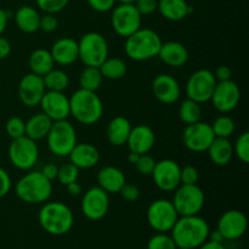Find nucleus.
Wrapping results in <instances>:
<instances>
[{
  "label": "nucleus",
  "instance_id": "obj_30",
  "mask_svg": "<svg viewBox=\"0 0 249 249\" xmlns=\"http://www.w3.org/2000/svg\"><path fill=\"white\" fill-rule=\"evenodd\" d=\"M51 125H53V121L43 112L34 114L26 122V136L34 141L41 140L46 138Z\"/></svg>",
  "mask_w": 249,
  "mask_h": 249
},
{
  "label": "nucleus",
  "instance_id": "obj_24",
  "mask_svg": "<svg viewBox=\"0 0 249 249\" xmlns=\"http://www.w3.org/2000/svg\"><path fill=\"white\" fill-rule=\"evenodd\" d=\"M158 56L165 65L178 68L182 67L187 62L189 50L184 44L179 41H167V43H162Z\"/></svg>",
  "mask_w": 249,
  "mask_h": 249
},
{
  "label": "nucleus",
  "instance_id": "obj_37",
  "mask_svg": "<svg viewBox=\"0 0 249 249\" xmlns=\"http://www.w3.org/2000/svg\"><path fill=\"white\" fill-rule=\"evenodd\" d=\"M78 177H79V168H77L73 163L70 162L58 167L57 178L56 179L58 180L61 185L67 186L71 182L77 181Z\"/></svg>",
  "mask_w": 249,
  "mask_h": 249
},
{
  "label": "nucleus",
  "instance_id": "obj_34",
  "mask_svg": "<svg viewBox=\"0 0 249 249\" xmlns=\"http://www.w3.org/2000/svg\"><path fill=\"white\" fill-rule=\"evenodd\" d=\"M102 80H104V77H102L99 67H85L79 77L80 89L96 91L101 87Z\"/></svg>",
  "mask_w": 249,
  "mask_h": 249
},
{
  "label": "nucleus",
  "instance_id": "obj_27",
  "mask_svg": "<svg viewBox=\"0 0 249 249\" xmlns=\"http://www.w3.org/2000/svg\"><path fill=\"white\" fill-rule=\"evenodd\" d=\"M131 124L125 117H114L107 125V139L113 146H123L126 143L131 130Z\"/></svg>",
  "mask_w": 249,
  "mask_h": 249
},
{
  "label": "nucleus",
  "instance_id": "obj_36",
  "mask_svg": "<svg viewBox=\"0 0 249 249\" xmlns=\"http://www.w3.org/2000/svg\"><path fill=\"white\" fill-rule=\"evenodd\" d=\"M212 129L215 138L229 139L233 133H235V122L229 116H220L211 124Z\"/></svg>",
  "mask_w": 249,
  "mask_h": 249
},
{
  "label": "nucleus",
  "instance_id": "obj_5",
  "mask_svg": "<svg viewBox=\"0 0 249 249\" xmlns=\"http://www.w3.org/2000/svg\"><path fill=\"white\" fill-rule=\"evenodd\" d=\"M53 192V182L41 172H32L22 177L16 184V195L28 204L45 203Z\"/></svg>",
  "mask_w": 249,
  "mask_h": 249
},
{
  "label": "nucleus",
  "instance_id": "obj_55",
  "mask_svg": "<svg viewBox=\"0 0 249 249\" xmlns=\"http://www.w3.org/2000/svg\"><path fill=\"white\" fill-rule=\"evenodd\" d=\"M208 240L213 241V242H218V243H223L224 241H225L224 240L223 236H221V233L219 232L218 230H214V231H212V232H209Z\"/></svg>",
  "mask_w": 249,
  "mask_h": 249
},
{
  "label": "nucleus",
  "instance_id": "obj_28",
  "mask_svg": "<svg viewBox=\"0 0 249 249\" xmlns=\"http://www.w3.org/2000/svg\"><path fill=\"white\" fill-rule=\"evenodd\" d=\"M209 158L215 165H226L233 157V146L229 139L215 138L207 150Z\"/></svg>",
  "mask_w": 249,
  "mask_h": 249
},
{
  "label": "nucleus",
  "instance_id": "obj_42",
  "mask_svg": "<svg viewBox=\"0 0 249 249\" xmlns=\"http://www.w3.org/2000/svg\"><path fill=\"white\" fill-rule=\"evenodd\" d=\"M135 168L140 174L142 175H151L152 174L153 169H155L156 160L155 158L151 157L150 155L145 153V155H140L138 162L135 163Z\"/></svg>",
  "mask_w": 249,
  "mask_h": 249
},
{
  "label": "nucleus",
  "instance_id": "obj_48",
  "mask_svg": "<svg viewBox=\"0 0 249 249\" xmlns=\"http://www.w3.org/2000/svg\"><path fill=\"white\" fill-rule=\"evenodd\" d=\"M11 178L7 174L6 170L0 167V198H2V197L9 194L10 190H11Z\"/></svg>",
  "mask_w": 249,
  "mask_h": 249
},
{
  "label": "nucleus",
  "instance_id": "obj_31",
  "mask_svg": "<svg viewBox=\"0 0 249 249\" xmlns=\"http://www.w3.org/2000/svg\"><path fill=\"white\" fill-rule=\"evenodd\" d=\"M53 58L50 51L45 49H36L29 56V68L32 73L44 77L53 68Z\"/></svg>",
  "mask_w": 249,
  "mask_h": 249
},
{
  "label": "nucleus",
  "instance_id": "obj_21",
  "mask_svg": "<svg viewBox=\"0 0 249 249\" xmlns=\"http://www.w3.org/2000/svg\"><path fill=\"white\" fill-rule=\"evenodd\" d=\"M155 141L156 136L152 129L148 125H145V124H140V125L131 128L125 145H128L130 152L145 155V153H148L152 150Z\"/></svg>",
  "mask_w": 249,
  "mask_h": 249
},
{
  "label": "nucleus",
  "instance_id": "obj_44",
  "mask_svg": "<svg viewBox=\"0 0 249 249\" xmlns=\"http://www.w3.org/2000/svg\"><path fill=\"white\" fill-rule=\"evenodd\" d=\"M134 5L138 9V11L140 12L141 16H147V15L157 11L158 0H136Z\"/></svg>",
  "mask_w": 249,
  "mask_h": 249
},
{
  "label": "nucleus",
  "instance_id": "obj_14",
  "mask_svg": "<svg viewBox=\"0 0 249 249\" xmlns=\"http://www.w3.org/2000/svg\"><path fill=\"white\" fill-rule=\"evenodd\" d=\"M109 208V197L101 187L94 186L85 191L82 198V212L89 220L96 221L106 216Z\"/></svg>",
  "mask_w": 249,
  "mask_h": 249
},
{
  "label": "nucleus",
  "instance_id": "obj_11",
  "mask_svg": "<svg viewBox=\"0 0 249 249\" xmlns=\"http://www.w3.org/2000/svg\"><path fill=\"white\" fill-rule=\"evenodd\" d=\"M214 73L209 70H198L192 73L186 83L187 99L196 101L198 104L211 101L212 95L216 85Z\"/></svg>",
  "mask_w": 249,
  "mask_h": 249
},
{
  "label": "nucleus",
  "instance_id": "obj_17",
  "mask_svg": "<svg viewBox=\"0 0 249 249\" xmlns=\"http://www.w3.org/2000/svg\"><path fill=\"white\" fill-rule=\"evenodd\" d=\"M247 226L248 221L245 214L237 209H231L220 216L216 230L221 233L225 241H235L245 235Z\"/></svg>",
  "mask_w": 249,
  "mask_h": 249
},
{
  "label": "nucleus",
  "instance_id": "obj_52",
  "mask_svg": "<svg viewBox=\"0 0 249 249\" xmlns=\"http://www.w3.org/2000/svg\"><path fill=\"white\" fill-rule=\"evenodd\" d=\"M66 187H67V191L71 196H79V195L83 192L82 185H80L78 181L71 182V184H68Z\"/></svg>",
  "mask_w": 249,
  "mask_h": 249
},
{
  "label": "nucleus",
  "instance_id": "obj_50",
  "mask_svg": "<svg viewBox=\"0 0 249 249\" xmlns=\"http://www.w3.org/2000/svg\"><path fill=\"white\" fill-rule=\"evenodd\" d=\"M57 172H58V167L53 164V163H49V164L44 165L43 170H41L44 177L48 178L50 181H53V180H55L56 178H57Z\"/></svg>",
  "mask_w": 249,
  "mask_h": 249
},
{
  "label": "nucleus",
  "instance_id": "obj_43",
  "mask_svg": "<svg viewBox=\"0 0 249 249\" xmlns=\"http://www.w3.org/2000/svg\"><path fill=\"white\" fill-rule=\"evenodd\" d=\"M198 179V170L192 165H186L180 170V185H196Z\"/></svg>",
  "mask_w": 249,
  "mask_h": 249
},
{
  "label": "nucleus",
  "instance_id": "obj_19",
  "mask_svg": "<svg viewBox=\"0 0 249 249\" xmlns=\"http://www.w3.org/2000/svg\"><path fill=\"white\" fill-rule=\"evenodd\" d=\"M45 91L46 89L44 85L43 77L32 72L23 75L18 84L19 100L22 104L28 107H34L39 105Z\"/></svg>",
  "mask_w": 249,
  "mask_h": 249
},
{
  "label": "nucleus",
  "instance_id": "obj_20",
  "mask_svg": "<svg viewBox=\"0 0 249 249\" xmlns=\"http://www.w3.org/2000/svg\"><path fill=\"white\" fill-rule=\"evenodd\" d=\"M152 92L160 102L172 105L179 100L181 91L179 83L174 77L167 73H162L153 79Z\"/></svg>",
  "mask_w": 249,
  "mask_h": 249
},
{
  "label": "nucleus",
  "instance_id": "obj_49",
  "mask_svg": "<svg viewBox=\"0 0 249 249\" xmlns=\"http://www.w3.org/2000/svg\"><path fill=\"white\" fill-rule=\"evenodd\" d=\"M216 82H226V80L231 79V70L228 66H220L216 68L215 73H214Z\"/></svg>",
  "mask_w": 249,
  "mask_h": 249
},
{
  "label": "nucleus",
  "instance_id": "obj_40",
  "mask_svg": "<svg viewBox=\"0 0 249 249\" xmlns=\"http://www.w3.org/2000/svg\"><path fill=\"white\" fill-rule=\"evenodd\" d=\"M6 133L11 139H18L26 135V122L19 117H11L6 122Z\"/></svg>",
  "mask_w": 249,
  "mask_h": 249
},
{
  "label": "nucleus",
  "instance_id": "obj_35",
  "mask_svg": "<svg viewBox=\"0 0 249 249\" xmlns=\"http://www.w3.org/2000/svg\"><path fill=\"white\" fill-rule=\"evenodd\" d=\"M179 116L185 124H194L201 121L202 108L201 104L192 100L186 99L181 102L179 107Z\"/></svg>",
  "mask_w": 249,
  "mask_h": 249
},
{
  "label": "nucleus",
  "instance_id": "obj_23",
  "mask_svg": "<svg viewBox=\"0 0 249 249\" xmlns=\"http://www.w3.org/2000/svg\"><path fill=\"white\" fill-rule=\"evenodd\" d=\"M53 62L61 66H68L78 60V41L72 38H62L55 41L50 50Z\"/></svg>",
  "mask_w": 249,
  "mask_h": 249
},
{
  "label": "nucleus",
  "instance_id": "obj_4",
  "mask_svg": "<svg viewBox=\"0 0 249 249\" xmlns=\"http://www.w3.org/2000/svg\"><path fill=\"white\" fill-rule=\"evenodd\" d=\"M125 39V53L134 61H146L156 57L162 46L160 34L150 28H139Z\"/></svg>",
  "mask_w": 249,
  "mask_h": 249
},
{
  "label": "nucleus",
  "instance_id": "obj_6",
  "mask_svg": "<svg viewBox=\"0 0 249 249\" xmlns=\"http://www.w3.org/2000/svg\"><path fill=\"white\" fill-rule=\"evenodd\" d=\"M78 55L87 67H100L108 57V44L102 34L89 32L78 41Z\"/></svg>",
  "mask_w": 249,
  "mask_h": 249
},
{
  "label": "nucleus",
  "instance_id": "obj_46",
  "mask_svg": "<svg viewBox=\"0 0 249 249\" xmlns=\"http://www.w3.org/2000/svg\"><path fill=\"white\" fill-rule=\"evenodd\" d=\"M119 194L128 202H136L140 198V190L133 184H126L125 182L124 186L121 189V191H119Z\"/></svg>",
  "mask_w": 249,
  "mask_h": 249
},
{
  "label": "nucleus",
  "instance_id": "obj_8",
  "mask_svg": "<svg viewBox=\"0 0 249 249\" xmlns=\"http://www.w3.org/2000/svg\"><path fill=\"white\" fill-rule=\"evenodd\" d=\"M173 206L179 216L198 215L203 209L206 196L198 185H180L175 190Z\"/></svg>",
  "mask_w": 249,
  "mask_h": 249
},
{
  "label": "nucleus",
  "instance_id": "obj_32",
  "mask_svg": "<svg viewBox=\"0 0 249 249\" xmlns=\"http://www.w3.org/2000/svg\"><path fill=\"white\" fill-rule=\"evenodd\" d=\"M102 77L106 79L117 80L126 74V65L118 57H107L99 67Z\"/></svg>",
  "mask_w": 249,
  "mask_h": 249
},
{
  "label": "nucleus",
  "instance_id": "obj_41",
  "mask_svg": "<svg viewBox=\"0 0 249 249\" xmlns=\"http://www.w3.org/2000/svg\"><path fill=\"white\" fill-rule=\"evenodd\" d=\"M36 5L45 14H57L68 5L70 0H36Z\"/></svg>",
  "mask_w": 249,
  "mask_h": 249
},
{
  "label": "nucleus",
  "instance_id": "obj_22",
  "mask_svg": "<svg viewBox=\"0 0 249 249\" xmlns=\"http://www.w3.org/2000/svg\"><path fill=\"white\" fill-rule=\"evenodd\" d=\"M68 157L71 163H73L79 169H90L99 163L100 152L91 143L77 142Z\"/></svg>",
  "mask_w": 249,
  "mask_h": 249
},
{
  "label": "nucleus",
  "instance_id": "obj_53",
  "mask_svg": "<svg viewBox=\"0 0 249 249\" xmlns=\"http://www.w3.org/2000/svg\"><path fill=\"white\" fill-rule=\"evenodd\" d=\"M197 249H226L225 246L223 243H218V242H213V241L207 240L203 245L199 246Z\"/></svg>",
  "mask_w": 249,
  "mask_h": 249
},
{
  "label": "nucleus",
  "instance_id": "obj_10",
  "mask_svg": "<svg viewBox=\"0 0 249 249\" xmlns=\"http://www.w3.org/2000/svg\"><path fill=\"white\" fill-rule=\"evenodd\" d=\"M179 219L173 202L169 199H157L147 209V223L157 232H170Z\"/></svg>",
  "mask_w": 249,
  "mask_h": 249
},
{
  "label": "nucleus",
  "instance_id": "obj_57",
  "mask_svg": "<svg viewBox=\"0 0 249 249\" xmlns=\"http://www.w3.org/2000/svg\"><path fill=\"white\" fill-rule=\"evenodd\" d=\"M116 1H118L119 4H134L136 0H116Z\"/></svg>",
  "mask_w": 249,
  "mask_h": 249
},
{
  "label": "nucleus",
  "instance_id": "obj_39",
  "mask_svg": "<svg viewBox=\"0 0 249 249\" xmlns=\"http://www.w3.org/2000/svg\"><path fill=\"white\" fill-rule=\"evenodd\" d=\"M233 155L243 163L249 162V133L245 131L238 136L236 140L235 146H233Z\"/></svg>",
  "mask_w": 249,
  "mask_h": 249
},
{
  "label": "nucleus",
  "instance_id": "obj_16",
  "mask_svg": "<svg viewBox=\"0 0 249 249\" xmlns=\"http://www.w3.org/2000/svg\"><path fill=\"white\" fill-rule=\"evenodd\" d=\"M241 99L240 87L233 80L218 82L212 95V104L221 113H228L237 107Z\"/></svg>",
  "mask_w": 249,
  "mask_h": 249
},
{
  "label": "nucleus",
  "instance_id": "obj_58",
  "mask_svg": "<svg viewBox=\"0 0 249 249\" xmlns=\"http://www.w3.org/2000/svg\"><path fill=\"white\" fill-rule=\"evenodd\" d=\"M178 249H186V248H178Z\"/></svg>",
  "mask_w": 249,
  "mask_h": 249
},
{
  "label": "nucleus",
  "instance_id": "obj_18",
  "mask_svg": "<svg viewBox=\"0 0 249 249\" xmlns=\"http://www.w3.org/2000/svg\"><path fill=\"white\" fill-rule=\"evenodd\" d=\"M39 105L41 107V112L53 122L67 119L68 116H71L70 99L63 94V91L46 90Z\"/></svg>",
  "mask_w": 249,
  "mask_h": 249
},
{
  "label": "nucleus",
  "instance_id": "obj_3",
  "mask_svg": "<svg viewBox=\"0 0 249 249\" xmlns=\"http://www.w3.org/2000/svg\"><path fill=\"white\" fill-rule=\"evenodd\" d=\"M70 111L77 122L92 125L101 119L104 105L96 91L79 89L70 97Z\"/></svg>",
  "mask_w": 249,
  "mask_h": 249
},
{
  "label": "nucleus",
  "instance_id": "obj_54",
  "mask_svg": "<svg viewBox=\"0 0 249 249\" xmlns=\"http://www.w3.org/2000/svg\"><path fill=\"white\" fill-rule=\"evenodd\" d=\"M7 21H9V14H7L5 10L0 9V36L4 33V31L6 29Z\"/></svg>",
  "mask_w": 249,
  "mask_h": 249
},
{
  "label": "nucleus",
  "instance_id": "obj_25",
  "mask_svg": "<svg viewBox=\"0 0 249 249\" xmlns=\"http://www.w3.org/2000/svg\"><path fill=\"white\" fill-rule=\"evenodd\" d=\"M97 182L99 187L107 194H119L122 187L125 184V175L119 168L113 165H107L100 169L97 173Z\"/></svg>",
  "mask_w": 249,
  "mask_h": 249
},
{
  "label": "nucleus",
  "instance_id": "obj_38",
  "mask_svg": "<svg viewBox=\"0 0 249 249\" xmlns=\"http://www.w3.org/2000/svg\"><path fill=\"white\" fill-rule=\"evenodd\" d=\"M147 249H178V247L168 232H157L148 241Z\"/></svg>",
  "mask_w": 249,
  "mask_h": 249
},
{
  "label": "nucleus",
  "instance_id": "obj_2",
  "mask_svg": "<svg viewBox=\"0 0 249 249\" xmlns=\"http://www.w3.org/2000/svg\"><path fill=\"white\" fill-rule=\"evenodd\" d=\"M39 224L41 229L53 236L70 232L74 224V215L70 207L62 202H48L39 211Z\"/></svg>",
  "mask_w": 249,
  "mask_h": 249
},
{
  "label": "nucleus",
  "instance_id": "obj_9",
  "mask_svg": "<svg viewBox=\"0 0 249 249\" xmlns=\"http://www.w3.org/2000/svg\"><path fill=\"white\" fill-rule=\"evenodd\" d=\"M9 158L17 169L28 170L36 165L39 158V148L36 141L28 136L12 139L9 146Z\"/></svg>",
  "mask_w": 249,
  "mask_h": 249
},
{
  "label": "nucleus",
  "instance_id": "obj_51",
  "mask_svg": "<svg viewBox=\"0 0 249 249\" xmlns=\"http://www.w3.org/2000/svg\"><path fill=\"white\" fill-rule=\"evenodd\" d=\"M11 53V44L6 38L0 36V60H4Z\"/></svg>",
  "mask_w": 249,
  "mask_h": 249
},
{
  "label": "nucleus",
  "instance_id": "obj_56",
  "mask_svg": "<svg viewBox=\"0 0 249 249\" xmlns=\"http://www.w3.org/2000/svg\"><path fill=\"white\" fill-rule=\"evenodd\" d=\"M139 157H140V155L139 153H135V152H130L128 155V162L130 163V164H135L136 162H138Z\"/></svg>",
  "mask_w": 249,
  "mask_h": 249
},
{
  "label": "nucleus",
  "instance_id": "obj_29",
  "mask_svg": "<svg viewBox=\"0 0 249 249\" xmlns=\"http://www.w3.org/2000/svg\"><path fill=\"white\" fill-rule=\"evenodd\" d=\"M15 21H16L17 27L23 33L31 34L39 29L40 15H39V12L33 6L23 5L15 14Z\"/></svg>",
  "mask_w": 249,
  "mask_h": 249
},
{
  "label": "nucleus",
  "instance_id": "obj_26",
  "mask_svg": "<svg viewBox=\"0 0 249 249\" xmlns=\"http://www.w3.org/2000/svg\"><path fill=\"white\" fill-rule=\"evenodd\" d=\"M158 11L168 21H181L192 12L186 0H158Z\"/></svg>",
  "mask_w": 249,
  "mask_h": 249
},
{
  "label": "nucleus",
  "instance_id": "obj_7",
  "mask_svg": "<svg viewBox=\"0 0 249 249\" xmlns=\"http://www.w3.org/2000/svg\"><path fill=\"white\" fill-rule=\"evenodd\" d=\"M49 150L58 157H68L71 151L77 145V133L67 119L53 122L50 131L46 135Z\"/></svg>",
  "mask_w": 249,
  "mask_h": 249
},
{
  "label": "nucleus",
  "instance_id": "obj_12",
  "mask_svg": "<svg viewBox=\"0 0 249 249\" xmlns=\"http://www.w3.org/2000/svg\"><path fill=\"white\" fill-rule=\"evenodd\" d=\"M112 10L113 11L111 16V23L118 36L128 38L134 32L141 28L142 16L134 4H119Z\"/></svg>",
  "mask_w": 249,
  "mask_h": 249
},
{
  "label": "nucleus",
  "instance_id": "obj_1",
  "mask_svg": "<svg viewBox=\"0 0 249 249\" xmlns=\"http://www.w3.org/2000/svg\"><path fill=\"white\" fill-rule=\"evenodd\" d=\"M170 232L178 248L197 249L208 240L211 230L203 218L190 215L179 216Z\"/></svg>",
  "mask_w": 249,
  "mask_h": 249
},
{
  "label": "nucleus",
  "instance_id": "obj_47",
  "mask_svg": "<svg viewBox=\"0 0 249 249\" xmlns=\"http://www.w3.org/2000/svg\"><path fill=\"white\" fill-rule=\"evenodd\" d=\"M87 2L95 11L107 12L113 9L116 0H87Z\"/></svg>",
  "mask_w": 249,
  "mask_h": 249
},
{
  "label": "nucleus",
  "instance_id": "obj_13",
  "mask_svg": "<svg viewBox=\"0 0 249 249\" xmlns=\"http://www.w3.org/2000/svg\"><path fill=\"white\" fill-rule=\"evenodd\" d=\"M182 142L192 152H204L215 139L211 124L204 122L189 124L182 131Z\"/></svg>",
  "mask_w": 249,
  "mask_h": 249
},
{
  "label": "nucleus",
  "instance_id": "obj_45",
  "mask_svg": "<svg viewBox=\"0 0 249 249\" xmlns=\"http://www.w3.org/2000/svg\"><path fill=\"white\" fill-rule=\"evenodd\" d=\"M58 27V21L53 14H45L40 16V22H39V29L46 33L55 32Z\"/></svg>",
  "mask_w": 249,
  "mask_h": 249
},
{
  "label": "nucleus",
  "instance_id": "obj_33",
  "mask_svg": "<svg viewBox=\"0 0 249 249\" xmlns=\"http://www.w3.org/2000/svg\"><path fill=\"white\" fill-rule=\"evenodd\" d=\"M45 89L49 91H63L70 85V77L62 70H51L43 77Z\"/></svg>",
  "mask_w": 249,
  "mask_h": 249
},
{
  "label": "nucleus",
  "instance_id": "obj_15",
  "mask_svg": "<svg viewBox=\"0 0 249 249\" xmlns=\"http://www.w3.org/2000/svg\"><path fill=\"white\" fill-rule=\"evenodd\" d=\"M180 170L181 167L173 160H162L156 162L152 172L156 186L165 192L175 191L180 186Z\"/></svg>",
  "mask_w": 249,
  "mask_h": 249
}]
</instances>
